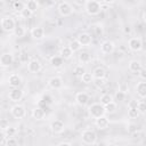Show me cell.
<instances>
[{
  "label": "cell",
  "mask_w": 146,
  "mask_h": 146,
  "mask_svg": "<svg viewBox=\"0 0 146 146\" xmlns=\"http://www.w3.org/2000/svg\"><path fill=\"white\" fill-rule=\"evenodd\" d=\"M84 7H86L87 14L90 15V16H96L102 10V5L97 0H88L87 3L84 5Z\"/></svg>",
  "instance_id": "6da1fadb"
},
{
  "label": "cell",
  "mask_w": 146,
  "mask_h": 146,
  "mask_svg": "<svg viewBox=\"0 0 146 146\" xmlns=\"http://www.w3.org/2000/svg\"><path fill=\"white\" fill-rule=\"evenodd\" d=\"M81 140L86 145H94L97 141V135L91 129H86L81 133Z\"/></svg>",
  "instance_id": "7a4b0ae2"
},
{
  "label": "cell",
  "mask_w": 146,
  "mask_h": 146,
  "mask_svg": "<svg viewBox=\"0 0 146 146\" xmlns=\"http://www.w3.org/2000/svg\"><path fill=\"white\" fill-rule=\"evenodd\" d=\"M88 112L90 114L91 117L94 119H97L99 116H103L105 115V110H104V105H102L100 103H94L91 104L89 107H88Z\"/></svg>",
  "instance_id": "3957f363"
},
{
  "label": "cell",
  "mask_w": 146,
  "mask_h": 146,
  "mask_svg": "<svg viewBox=\"0 0 146 146\" xmlns=\"http://www.w3.org/2000/svg\"><path fill=\"white\" fill-rule=\"evenodd\" d=\"M0 26H1V29H2L5 32L10 33V32L14 31V29H15V26H16V23H15L14 18H11V17H9V16H6V17H3V18L1 19Z\"/></svg>",
  "instance_id": "277c9868"
},
{
  "label": "cell",
  "mask_w": 146,
  "mask_h": 146,
  "mask_svg": "<svg viewBox=\"0 0 146 146\" xmlns=\"http://www.w3.org/2000/svg\"><path fill=\"white\" fill-rule=\"evenodd\" d=\"M10 113H11V115H13L15 119L21 120V119H24V117H25V115H26V110H25V107H24L23 105L16 104V105H14V106L11 107Z\"/></svg>",
  "instance_id": "5b68a950"
},
{
  "label": "cell",
  "mask_w": 146,
  "mask_h": 146,
  "mask_svg": "<svg viewBox=\"0 0 146 146\" xmlns=\"http://www.w3.org/2000/svg\"><path fill=\"white\" fill-rule=\"evenodd\" d=\"M58 13H59V15H60L62 17H68V16L72 15L73 8H72V6H71L68 2L63 1V2H60L59 6H58Z\"/></svg>",
  "instance_id": "8992f818"
},
{
  "label": "cell",
  "mask_w": 146,
  "mask_h": 146,
  "mask_svg": "<svg viewBox=\"0 0 146 146\" xmlns=\"http://www.w3.org/2000/svg\"><path fill=\"white\" fill-rule=\"evenodd\" d=\"M128 46L131 51L138 52L143 49V40L140 38H131L128 41Z\"/></svg>",
  "instance_id": "52a82bcc"
},
{
  "label": "cell",
  "mask_w": 146,
  "mask_h": 146,
  "mask_svg": "<svg viewBox=\"0 0 146 146\" xmlns=\"http://www.w3.org/2000/svg\"><path fill=\"white\" fill-rule=\"evenodd\" d=\"M114 49H115V44L111 40H105V41H103L100 43V51L103 54H105V55L112 54L114 51Z\"/></svg>",
  "instance_id": "ba28073f"
},
{
  "label": "cell",
  "mask_w": 146,
  "mask_h": 146,
  "mask_svg": "<svg viewBox=\"0 0 146 146\" xmlns=\"http://www.w3.org/2000/svg\"><path fill=\"white\" fill-rule=\"evenodd\" d=\"M76 40L79 41V43H80L82 47H88V46H90L91 42H92V36H91L89 33H87V32H82V33H80V34L78 35Z\"/></svg>",
  "instance_id": "9c48e42d"
},
{
  "label": "cell",
  "mask_w": 146,
  "mask_h": 146,
  "mask_svg": "<svg viewBox=\"0 0 146 146\" xmlns=\"http://www.w3.org/2000/svg\"><path fill=\"white\" fill-rule=\"evenodd\" d=\"M23 96H24V94L19 88H13L8 94V98L14 103H18L19 100H22Z\"/></svg>",
  "instance_id": "30bf717a"
},
{
  "label": "cell",
  "mask_w": 146,
  "mask_h": 146,
  "mask_svg": "<svg viewBox=\"0 0 146 146\" xmlns=\"http://www.w3.org/2000/svg\"><path fill=\"white\" fill-rule=\"evenodd\" d=\"M13 63H14V56L10 52H3L0 56V66L9 67Z\"/></svg>",
  "instance_id": "8fae6325"
},
{
  "label": "cell",
  "mask_w": 146,
  "mask_h": 146,
  "mask_svg": "<svg viewBox=\"0 0 146 146\" xmlns=\"http://www.w3.org/2000/svg\"><path fill=\"white\" fill-rule=\"evenodd\" d=\"M64 129H65V124L62 120H55L50 123V130L56 135L62 133L64 131Z\"/></svg>",
  "instance_id": "7c38bea8"
},
{
  "label": "cell",
  "mask_w": 146,
  "mask_h": 146,
  "mask_svg": "<svg viewBox=\"0 0 146 146\" xmlns=\"http://www.w3.org/2000/svg\"><path fill=\"white\" fill-rule=\"evenodd\" d=\"M48 84L51 89H55V90H59L62 89L63 87V79L60 76H52L49 79L48 81Z\"/></svg>",
  "instance_id": "4fadbf2b"
},
{
  "label": "cell",
  "mask_w": 146,
  "mask_h": 146,
  "mask_svg": "<svg viewBox=\"0 0 146 146\" xmlns=\"http://www.w3.org/2000/svg\"><path fill=\"white\" fill-rule=\"evenodd\" d=\"M41 68H42V65L38 59H31L27 63V70L31 73H38L41 71Z\"/></svg>",
  "instance_id": "5bb4252c"
},
{
  "label": "cell",
  "mask_w": 146,
  "mask_h": 146,
  "mask_svg": "<svg viewBox=\"0 0 146 146\" xmlns=\"http://www.w3.org/2000/svg\"><path fill=\"white\" fill-rule=\"evenodd\" d=\"M75 102H76V104L79 105V106H86L87 104H88V102H89V96H88V94L87 92H83V91H81V92H78L76 95H75Z\"/></svg>",
  "instance_id": "9a60e30c"
},
{
  "label": "cell",
  "mask_w": 146,
  "mask_h": 146,
  "mask_svg": "<svg viewBox=\"0 0 146 146\" xmlns=\"http://www.w3.org/2000/svg\"><path fill=\"white\" fill-rule=\"evenodd\" d=\"M31 36L34 40H42L44 38V30L41 26H35L31 30Z\"/></svg>",
  "instance_id": "2e32d148"
},
{
  "label": "cell",
  "mask_w": 146,
  "mask_h": 146,
  "mask_svg": "<svg viewBox=\"0 0 146 146\" xmlns=\"http://www.w3.org/2000/svg\"><path fill=\"white\" fill-rule=\"evenodd\" d=\"M8 83H9V86L11 88H18L21 86V83H22V78L18 74L13 73L8 78Z\"/></svg>",
  "instance_id": "e0dca14e"
},
{
  "label": "cell",
  "mask_w": 146,
  "mask_h": 146,
  "mask_svg": "<svg viewBox=\"0 0 146 146\" xmlns=\"http://www.w3.org/2000/svg\"><path fill=\"white\" fill-rule=\"evenodd\" d=\"M95 125H96L98 129H100V130L106 129V128L110 125V120H108L105 115L99 116V117L95 119Z\"/></svg>",
  "instance_id": "ac0fdd59"
},
{
  "label": "cell",
  "mask_w": 146,
  "mask_h": 146,
  "mask_svg": "<svg viewBox=\"0 0 146 146\" xmlns=\"http://www.w3.org/2000/svg\"><path fill=\"white\" fill-rule=\"evenodd\" d=\"M32 117L34 119V120H36V121H41V120H43L44 119V116H46V111L42 108V107H35V108H33L32 110Z\"/></svg>",
  "instance_id": "d6986e66"
},
{
  "label": "cell",
  "mask_w": 146,
  "mask_h": 146,
  "mask_svg": "<svg viewBox=\"0 0 146 146\" xmlns=\"http://www.w3.org/2000/svg\"><path fill=\"white\" fill-rule=\"evenodd\" d=\"M128 68H129V71L132 72V73H138V72L143 68V65H141V63H140L139 60L132 59V60H130V63H129V65H128Z\"/></svg>",
  "instance_id": "ffe728a7"
},
{
  "label": "cell",
  "mask_w": 146,
  "mask_h": 146,
  "mask_svg": "<svg viewBox=\"0 0 146 146\" xmlns=\"http://www.w3.org/2000/svg\"><path fill=\"white\" fill-rule=\"evenodd\" d=\"M136 91H137V95H138L141 99H144V98L146 97V82H144V80L137 83V86H136Z\"/></svg>",
  "instance_id": "44dd1931"
},
{
  "label": "cell",
  "mask_w": 146,
  "mask_h": 146,
  "mask_svg": "<svg viewBox=\"0 0 146 146\" xmlns=\"http://www.w3.org/2000/svg\"><path fill=\"white\" fill-rule=\"evenodd\" d=\"M104 110H105V113H107V114H113V113H115L116 110H117V104H116V102L112 100V102H110L108 104L104 105Z\"/></svg>",
  "instance_id": "7402d4cb"
},
{
  "label": "cell",
  "mask_w": 146,
  "mask_h": 146,
  "mask_svg": "<svg viewBox=\"0 0 146 146\" xmlns=\"http://www.w3.org/2000/svg\"><path fill=\"white\" fill-rule=\"evenodd\" d=\"M50 64H51L52 67L58 68V67L63 66V64H64V59H63L60 56H52V57L50 58Z\"/></svg>",
  "instance_id": "603a6c76"
},
{
  "label": "cell",
  "mask_w": 146,
  "mask_h": 146,
  "mask_svg": "<svg viewBox=\"0 0 146 146\" xmlns=\"http://www.w3.org/2000/svg\"><path fill=\"white\" fill-rule=\"evenodd\" d=\"M72 55H73V51L70 49V47L67 46V47H63L62 49H60V54H59V56L65 60V59H70L71 57H72Z\"/></svg>",
  "instance_id": "cb8c5ba5"
},
{
  "label": "cell",
  "mask_w": 146,
  "mask_h": 146,
  "mask_svg": "<svg viewBox=\"0 0 146 146\" xmlns=\"http://www.w3.org/2000/svg\"><path fill=\"white\" fill-rule=\"evenodd\" d=\"M91 74H92V78H94V79H97V78H105V76H106V71H105L104 67L98 66V67H96V68L92 71Z\"/></svg>",
  "instance_id": "d4e9b609"
},
{
  "label": "cell",
  "mask_w": 146,
  "mask_h": 146,
  "mask_svg": "<svg viewBox=\"0 0 146 146\" xmlns=\"http://www.w3.org/2000/svg\"><path fill=\"white\" fill-rule=\"evenodd\" d=\"M27 9H30L33 14L38 10V8H39V3H38V1L36 0H29V1H26V6H25Z\"/></svg>",
  "instance_id": "484cf974"
},
{
  "label": "cell",
  "mask_w": 146,
  "mask_h": 146,
  "mask_svg": "<svg viewBox=\"0 0 146 146\" xmlns=\"http://www.w3.org/2000/svg\"><path fill=\"white\" fill-rule=\"evenodd\" d=\"M13 33H14V35L16 36V38H23L24 35H25V33H26V31H25V29L23 27V26H21V25H16L15 26V29H14V31H13Z\"/></svg>",
  "instance_id": "4316f807"
},
{
  "label": "cell",
  "mask_w": 146,
  "mask_h": 146,
  "mask_svg": "<svg viewBox=\"0 0 146 146\" xmlns=\"http://www.w3.org/2000/svg\"><path fill=\"white\" fill-rule=\"evenodd\" d=\"M90 60H91V56H90L87 51L80 52V55H79V62H80L81 64H87V63H89Z\"/></svg>",
  "instance_id": "83f0119b"
},
{
  "label": "cell",
  "mask_w": 146,
  "mask_h": 146,
  "mask_svg": "<svg viewBox=\"0 0 146 146\" xmlns=\"http://www.w3.org/2000/svg\"><path fill=\"white\" fill-rule=\"evenodd\" d=\"M81 81L83 82V83H86V84H89V83H91L92 82V80H94V78H92V74L91 73H88V72H84L82 75H81Z\"/></svg>",
  "instance_id": "f1b7e54d"
},
{
  "label": "cell",
  "mask_w": 146,
  "mask_h": 146,
  "mask_svg": "<svg viewBox=\"0 0 146 146\" xmlns=\"http://www.w3.org/2000/svg\"><path fill=\"white\" fill-rule=\"evenodd\" d=\"M92 83L97 87V88H103L107 84V81L105 78H97V79H94L92 80Z\"/></svg>",
  "instance_id": "f546056e"
},
{
  "label": "cell",
  "mask_w": 146,
  "mask_h": 146,
  "mask_svg": "<svg viewBox=\"0 0 146 146\" xmlns=\"http://www.w3.org/2000/svg\"><path fill=\"white\" fill-rule=\"evenodd\" d=\"M99 100H100L99 103H100L102 105H106V104H108L110 102H112V100H114V99H113V96H112V95H110V94H104V95L100 96Z\"/></svg>",
  "instance_id": "4dcf8cb0"
},
{
  "label": "cell",
  "mask_w": 146,
  "mask_h": 146,
  "mask_svg": "<svg viewBox=\"0 0 146 146\" xmlns=\"http://www.w3.org/2000/svg\"><path fill=\"white\" fill-rule=\"evenodd\" d=\"M68 47H70V49L73 51V52H75V51H79L80 49H81V44L79 43V41L75 39V40H73V41H71L70 42V44H68Z\"/></svg>",
  "instance_id": "1f68e13d"
},
{
  "label": "cell",
  "mask_w": 146,
  "mask_h": 146,
  "mask_svg": "<svg viewBox=\"0 0 146 146\" xmlns=\"http://www.w3.org/2000/svg\"><path fill=\"white\" fill-rule=\"evenodd\" d=\"M128 116L130 119H136L139 116V112L137 107H128Z\"/></svg>",
  "instance_id": "d6a6232c"
},
{
  "label": "cell",
  "mask_w": 146,
  "mask_h": 146,
  "mask_svg": "<svg viewBox=\"0 0 146 146\" xmlns=\"http://www.w3.org/2000/svg\"><path fill=\"white\" fill-rule=\"evenodd\" d=\"M19 15H21L22 18H25V19H26V18H31V16L33 15V13H32L30 9H27L26 7H24V8L19 11Z\"/></svg>",
  "instance_id": "836d02e7"
},
{
  "label": "cell",
  "mask_w": 146,
  "mask_h": 146,
  "mask_svg": "<svg viewBox=\"0 0 146 146\" xmlns=\"http://www.w3.org/2000/svg\"><path fill=\"white\" fill-rule=\"evenodd\" d=\"M25 6H24V3L21 1V0H16V1H14V3H13V9L15 10V11H21L23 8H24Z\"/></svg>",
  "instance_id": "e575fe53"
},
{
  "label": "cell",
  "mask_w": 146,
  "mask_h": 146,
  "mask_svg": "<svg viewBox=\"0 0 146 146\" xmlns=\"http://www.w3.org/2000/svg\"><path fill=\"white\" fill-rule=\"evenodd\" d=\"M84 72H86V70H84V67H83L82 65H78V66L74 67V74H75V76H78V78H81V75H82Z\"/></svg>",
  "instance_id": "d590c367"
},
{
  "label": "cell",
  "mask_w": 146,
  "mask_h": 146,
  "mask_svg": "<svg viewBox=\"0 0 146 146\" xmlns=\"http://www.w3.org/2000/svg\"><path fill=\"white\" fill-rule=\"evenodd\" d=\"M125 97H127V94L123 92V91H121V90L116 91V94L114 95V98H115V100H117V102H123V100L125 99Z\"/></svg>",
  "instance_id": "8d00e7d4"
},
{
  "label": "cell",
  "mask_w": 146,
  "mask_h": 146,
  "mask_svg": "<svg viewBox=\"0 0 146 146\" xmlns=\"http://www.w3.org/2000/svg\"><path fill=\"white\" fill-rule=\"evenodd\" d=\"M137 110H138L139 114H143V115L145 114V112H146V104H145L144 100L138 102V104H137Z\"/></svg>",
  "instance_id": "74e56055"
},
{
  "label": "cell",
  "mask_w": 146,
  "mask_h": 146,
  "mask_svg": "<svg viewBox=\"0 0 146 146\" xmlns=\"http://www.w3.org/2000/svg\"><path fill=\"white\" fill-rule=\"evenodd\" d=\"M17 144H18V140L14 137H7V139L5 140V145L7 146H15Z\"/></svg>",
  "instance_id": "f35d334b"
},
{
  "label": "cell",
  "mask_w": 146,
  "mask_h": 146,
  "mask_svg": "<svg viewBox=\"0 0 146 146\" xmlns=\"http://www.w3.org/2000/svg\"><path fill=\"white\" fill-rule=\"evenodd\" d=\"M8 127H9V121H8V119H5V117L0 119V130H3V131H5Z\"/></svg>",
  "instance_id": "ab89813d"
},
{
  "label": "cell",
  "mask_w": 146,
  "mask_h": 146,
  "mask_svg": "<svg viewBox=\"0 0 146 146\" xmlns=\"http://www.w3.org/2000/svg\"><path fill=\"white\" fill-rule=\"evenodd\" d=\"M5 133H6V137H14V135L16 133V129L15 128H11L10 125L5 130Z\"/></svg>",
  "instance_id": "60d3db41"
},
{
  "label": "cell",
  "mask_w": 146,
  "mask_h": 146,
  "mask_svg": "<svg viewBox=\"0 0 146 146\" xmlns=\"http://www.w3.org/2000/svg\"><path fill=\"white\" fill-rule=\"evenodd\" d=\"M127 130H128V132H130V133H136V132H137V125L133 124V123H130V124L128 125Z\"/></svg>",
  "instance_id": "b9f144b4"
},
{
  "label": "cell",
  "mask_w": 146,
  "mask_h": 146,
  "mask_svg": "<svg viewBox=\"0 0 146 146\" xmlns=\"http://www.w3.org/2000/svg\"><path fill=\"white\" fill-rule=\"evenodd\" d=\"M6 133H5V131L2 130V131H0V145L1 144H5V140H6Z\"/></svg>",
  "instance_id": "7bdbcfd3"
},
{
  "label": "cell",
  "mask_w": 146,
  "mask_h": 146,
  "mask_svg": "<svg viewBox=\"0 0 146 146\" xmlns=\"http://www.w3.org/2000/svg\"><path fill=\"white\" fill-rule=\"evenodd\" d=\"M87 1H88V0H73V2H74L76 6H80V7H81V6H84V5L87 3Z\"/></svg>",
  "instance_id": "ee69618b"
},
{
  "label": "cell",
  "mask_w": 146,
  "mask_h": 146,
  "mask_svg": "<svg viewBox=\"0 0 146 146\" xmlns=\"http://www.w3.org/2000/svg\"><path fill=\"white\" fill-rule=\"evenodd\" d=\"M138 74H139V76L141 78V80H145V79H146V70H145V68H141V70L138 72Z\"/></svg>",
  "instance_id": "f6af8a7d"
},
{
  "label": "cell",
  "mask_w": 146,
  "mask_h": 146,
  "mask_svg": "<svg viewBox=\"0 0 146 146\" xmlns=\"http://www.w3.org/2000/svg\"><path fill=\"white\" fill-rule=\"evenodd\" d=\"M119 90H121V91H123V92H125V94H127V91L129 90V88H128V86H127L125 83H121V84H120Z\"/></svg>",
  "instance_id": "bcb514c9"
},
{
  "label": "cell",
  "mask_w": 146,
  "mask_h": 146,
  "mask_svg": "<svg viewBox=\"0 0 146 146\" xmlns=\"http://www.w3.org/2000/svg\"><path fill=\"white\" fill-rule=\"evenodd\" d=\"M137 104H138L137 100H130L128 104V107H137Z\"/></svg>",
  "instance_id": "7dc6e473"
},
{
  "label": "cell",
  "mask_w": 146,
  "mask_h": 146,
  "mask_svg": "<svg viewBox=\"0 0 146 146\" xmlns=\"http://www.w3.org/2000/svg\"><path fill=\"white\" fill-rule=\"evenodd\" d=\"M58 145H59V146H71L72 143H70V141H62V143H59Z\"/></svg>",
  "instance_id": "c3c4849f"
},
{
  "label": "cell",
  "mask_w": 146,
  "mask_h": 146,
  "mask_svg": "<svg viewBox=\"0 0 146 146\" xmlns=\"http://www.w3.org/2000/svg\"><path fill=\"white\" fill-rule=\"evenodd\" d=\"M42 100L44 102V103H51V100H50V97L49 96H43V98H42Z\"/></svg>",
  "instance_id": "681fc988"
},
{
  "label": "cell",
  "mask_w": 146,
  "mask_h": 146,
  "mask_svg": "<svg viewBox=\"0 0 146 146\" xmlns=\"http://www.w3.org/2000/svg\"><path fill=\"white\" fill-rule=\"evenodd\" d=\"M103 2H105V3H107V5H111V3H114L115 0H103Z\"/></svg>",
  "instance_id": "f907efd6"
},
{
  "label": "cell",
  "mask_w": 146,
  "mask_h": 146,
  "mask_svg": "<svg viewBox=\"0 0 146 146\" xmlns=\"http://www.w3.org/2000/svg\"><path fill=\"white\" fill-rule=\"evenodd\" d=\"M25 1H29V0H25Z\"/></svg>",
  "instance_id": "816d5d0a"
}]
</instances>
